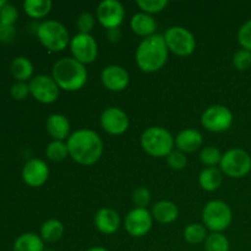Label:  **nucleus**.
<instances>
[{
  "instance_id": "6ab92c4d",
  "label": "nucleus",
  "mask_w": 251,
  "mask_h": 251,
  "mask_svg": "<svg viewBox=\"0 0 251 251\" xmlns=\"http://www.w3.org/2000/svg\"><path fill=\"white\" fill-rule=\"evenodd\" d=\"M47 131L55 141H64L70 136V122L63 114H51L47 119Z\"/></svg>"
},
{
  "instance_id": "cd10ccee",
  "label": "nucleus",
  "mask_w": 251,
  "mask_h": 251,
  "mask_svg": "<svg viewBox=\"0 0 251 251\" xmlns=\"http://www.w3.org/2000/svg\"><path fill=\"white\" fill-rule=\"evenodd\" d=\"M203 243L206 251H229L230 249L229 240L222 233H211Z\"/></svg>"
},
{
  "instance_id": "72a5a7b5",
  "label": "nucleus",
  "mask_w": 251,
  "mask_h": 251,
  "mask_svg": "<svg viewBox=\"0 0 251 251\" xmlns=\"http://www.w3.org/2000/svg\"><path fill=\"white\" fill-rule=\"evenodd\" d=\"M238 42L243 49L251 51V19L240 26L238 31Z\"/></svg>"
},
{
  "instance_id": "a19ab883",
  "label": "nucleus",
  "mask_w": 251,
  "mask_h": 251,
  "mask_svg": "<svg viewBox=\"0 0 251 251\" xmlns=\"http://www.w3.org/2000/svg\"><path fill=\"white\" fill-rule=\"evenodd\" d=\"M86 251H108V250L104 249V248H102V247H95V248H90V249L86 250Z\"/></svg>"
},
{
  "instance_id": "ea45409f",
  "label": "nucleus",
  "mask_w": 251,
  "mask_h": 251,
  "mask_svg": "<svg viewBox=\"0 0 251 251\" xmlns=\"http://www.w3.org/2000/svg\"><path fill=\"white\" fill-rule=\"evenodd\" d=\"M107 37L110 42H118L120 38H122V32H120L119 28L108 29Z\"/></svg>"
},
{
  "instance_id": "c756f323",
  "label": "nucleus",
  "mask_w": 251,
  "mask_h": 251,
  "mask_svg": "<svg viewBox=\"0 0 251 251\" xmlns=\"http://www.w3.org/2000/svg\"><path fill=\"white\" fill-rule=\"evenodd\" d=\"M221 159H222V153H221V151L217 147L207 146L203 147L200 151V161L202 162V164H205V166H217V164L221 163Z\"/></svg>"
},
{
  "instance_id": "9d476101",
  "label": "nucleus",
  "mask_w": 251,
  "mask_h": 251,
  "mask_svg": "<svg viewBox=\"0 0 251 251\" xmlns=\"http://www.w3.org/2000/svg\"><path fill=\"white\" fill-rule=\"evenodd\" d=\"M70 50L73 58L81 64H91L97 59L98 44L95 37L87 33H77L71 38Z\"/></svg>"
},
{
  "instance_id": "9b49d317",
  "label": "nucleus",
  "mask_w": 251,
  "mask_h": 251,
  "mask_svg": "<svg viewBox=\"0 0 251 251\" xmlns=\"http://www.w3.org/2000/svg\"><path fill=\"white\" fill-rule=\"evenodd\" d=\"M29 92L33 98L43 104L54 103L59 97L60 88L54 78L48 75H37L29 81Z\"/></svg>"
},
{
  "instance_id": "f3484780",
  "label": "nucleus",
  "mask_w": 251,
  "mask_h": 251,
  "mask_svg": "<svg viewBox=\"0 0 251 251\" xmlns=\"http://www.w3.org/2000/svg\"><path fill=\"white\" fill-rule=\"evenodd\" d=\"M95 226L103 234H114L120 227L119 213L113 210V208H100L95 215Z\"/></svg>"
},
{
  "instance_id": "4be33fe9",
  "label": "nucleus",
  "mask_w": 251,
  "mask_h": 251,
  "mask_svg": "<svg viewBox=\"0 0 251 251\" xmlns=\"http://www.w3.org/2000/svg\"><path fill=\"white\" fill-rule=\"evenodd\" d=\"M223 181L222 171L217 167H207L202 169L199 176V184L206 191H215Z\"/></svg>"
},
{
  "instance_id": "a878e982",
  "label": "nucleus",
  "mask_w": 251,
  "mask_h": 251,
  "mask_svg": "<svg viewBox=\"0 0 251 251\" xmlns=\"http://www.w3.org/2000/svg\"><path fill=\"white\" fill-rule=\"evenodd\" d=\"M50 0H26L24 2V10L32 19H43L50 12Z\"/></svg>"
},
{
  "instance_id": "c85d7f7f",
  "label": "nucleus",
  "mask_w": 251,
  "mask_h": 251,
  "mask_svg": "<svg viewBox=\"0 0 251 251\" xmlns=\"http://www.w3.org/2000/svg\"><path fill=\"white\" fill-rule=\"evenodd\" d=\"M46 154L50 161L53 162H61L69 156L68 145L64 141H51L50 144L47 146Z\"/></svg>"
},
{
  "instance_id": "412c9836",
  "label": "nucleus",
  "mask_w": 251,
  "mask_h": 251,
  "mask_svg": "<svg viewBox=\"0 0 251 251\" xmlns=\"http://www.w3.org/2000/svg\"><path fill=\"white\" fill-rule=\"evenodd\" d=\"M130 27L137 36L147 38L150 36H153L157 28V24L151 15L146 14V12H137L131 17Z\"/></svg>"
},
{
  "instance_id": "c9c22d12",
  "label": "nucleus",
  "mask_w": 251,
  "mask_h": 251,
  "mask_svg": "<svg viewBox=\"0 0 251 251\" xmlns=\"http://www.w3.org/2000/svg\"><path fill=\"white\" fill-rule=\"evenodd\" d=\"M19 19V11L16 7L11 4H6L0 10V22L5 25H12Z\"/></svg>"
},
{
  "instance_id": "473e14b6",
  "label": "nucleus",
  "mask_w": 251,
  "mask_h": 251,
  "mask_svg": "<svg viewBox=\"0 0 251 251\" xmlns=\"http://www.w3.org/2000/svg\"><path fill=\"white\" fill-rule=\"evenodd\" d=\"M233 65L239 71L248 70L251 66V51L239 49L233 56Z\"/></svg>"
},
{
  "instance_id": "4c0bfd02",
  "label": "nucleus",
  "mask_w": 251,
  "mask_h": 251,
  "mask_svg": "<svg viewBox=\"0 0 251 251\" xmlns=\"http://www.w3.org/2000/svg\"><path fill=\"white\" fill-rule=\"evenodd\" d=\"M12 98L16 100H22L29 95V85L26 82H21V81H17L14 85L11 86V90H10Z\"/></svg>"
},
{
  "instance_id": "79ce46f5",
  "label": "nucleus",
  "mask_w": 251,
  "mask_h": 251,
  "mask_svg": "<svg viewBox=\"0 0 251 251\" xmlns=\"http://www.w3.org/2000/svg\"><path fill=\"white\" fill-rule=\"evenodd\" d=\"M6 4H9V2H7L6 0H0V10H1L2 7H4Z\"/></svg>"
},
{
  "instance_id": "7c9ffc66",
  "label": "nucleus",
  "mask_w": 251,
  "mask_h": 251,
  "mask_svg": "<svg viewBox=\"0 0 251 251\" xmlns=\"http://www.w3.org/2000/svg\"><path fill=\"white\" fill-rule=\"evenodd\" d=\"M137 6L146 14H158L168 6V0H137Z\"/></svg>"
},
{
  "instance_id": "423d86ee",
  "label": "nucleus",
  "mask_w": 251,
  "mask_h": 251,
  "mask_svg": "<svg viewBox=\"0 0 251 251\" xmlns=\"http://www.w3.org/2000/svg\"><path fill=\"white\" fill-rule=\"evenodd\" d=\"M233 220L232 208L222 200H212L202 210V222L212 233H222L230 226Z\"/></svg>"
},
{
  "instance_id": "ddd939ff",
  "label": "nucleus",
  "mask_w": 251,
  "mask_h": 251,
  "mask_svg": "<svg viewBox=\"0 0 251 251\" xmlns=\"http://www.w3.org/2000/svg\"><path fill=\"white\" fill-rule=\"evenodd\" d=\"M125 17L124 6L118 0H103L97 7V20L104 28H119Z\"/></svg>"
},
{
  "instance_id": "5701e85b",
  "label": "nucleus",
  "mask_w": 251,
  "mask_h": 251,
  "mask_svg": "<svg viewBox=\"0 0 251 251\" xmlns=\"http://www.w3.org/2000/svg\"><path fill=\"white\" fill-rule=\"evenodd\" d=\"M10 71L17 81L26 82L33 75V64L26 56H16L10 64Z\"/></svg>"
},
{
  "instance_id": "f257e3e1",
  "label": "nucleus",
  "mask_w": 251,
  "mask_h": 251,
  "mask_svg": "<svg viewBox=\"0 0 251 251\" xmlns=\"http://www.w3.org/2000/svg\"><path fill=\"white\" fill-rule=\"evenodd\" d=\"M69 156L78 164L92 166L103 153V141L100 135L91 129H80L69 136Z\"/></svg>"
},
{
  "instance_id": "e433bc0d",
  "label": "nucleus",
  "mask_w": 251,
  "mask_h": 251,
  "mask_svg": "<svg viewBox=\"0 0 251 251\" xmlns=\"http://www.w3.org/2000/svg\"><path fill=\"white\" fill-rule=\"evenodd\" d=\"M95 17L90 14V12H82L80 16L77 17V28L80 31V33H87L90 34V32L92 31L93 27H95Z\"/></svg>"
},
{
  "instance_id": "0eeeda50",
  "label": "nucleus",
  "mask_w": 251,
  "mask_h": 251,
  "mask_svg": "<svg viewBox=\"0 0 251 251\" xmlns=\"http://www.w3.org/2000/svg\"><path fill=\"white\" fill-rule=\"evenodd\" d=\"M167 48L178 56H189L196 48L195 36L183 26L169 27L163 34Z\"/></svg>"
},
{
  "instance_id": "dca6fc26",
  "label": "nucleus",
  "mask_w": 251,
  "mask_h": 251,
  "mask_svg": "<svg viewBox=\"0 0 251 251\" xmlns=\"http://www.w3.org/2000/svg\"><path fill=\"white\" fill-rule=\"evenodd\" d=\"M49 178V168L42 159H29L22 169V179L31 188L44 185Z\"/></svg>"
},
{
  "instance_id": "2eb2a0df",
  "label": "nucleus",
  "mask_w": 251,
  "mask_h": 251,
  "mask_svg": "<svg viewBox=\"0 0 251 251\" xmlns=\"http://www.w3.org/2000/svg\"><path fill=\"white\" fill-rule=\"evenodd\" d=\"M100 80L107 90L113 92H122L129 86L130 76L123 66L108 65L102 70Z\"/></svg>"
},
{
  "instance_id": "f8f14e48",
  "label": "nucleus",
  "mask_w": 251,
  "mask_h": 251,
  "mask_svg": "<svg viewBox=\"0 0 251 251\" xmlns=\"http://www.w3.org/2000/svg\"><path fill=\"white\" fill-rule=\"evenodd\" d=\"M153 217L147 208L135 207L124 220V227L127 234L134 238H142L151 230Z\"/></svg>"
},
{
  "instance_id": "6e6552de",
  "label": "nucleus",
  "mask_w": 251,
  "mask_h": 251,
  "mask_svg": "<svg viewBox=\"0 0 251 251\" xmlns=\"http://www.w3.org/2000/svg\"><path fill=\"white\" fill-rule=\"evenodd\" d=\"M220 169L230 178H243L251 172V156L242 149L228 150L222 154Z\"/></svg>"
},
{
  "instance_id": "1a4fd4ad",
  "label": "nucleus",
  "mask_w": 251,
  "mask_h": 251,
  "mask_svg": "<svg viewBox=\"0 0 251 251\" xmlns=\"http://www.w3.org/2000/svg\"><path fill=\"white\" fill-rule=\"evenodd\" d=\"M233 113L228 107L215 104L208 107L201 115V124L211 132L227 131L233 124Z\"/></svg>"
},
{
  "instance_id": "bb28decb",
  "label": "nucleus",
  "mask_w": 251,
  "mask_h": 251,
  "mask_svg": "<svg viewBox=\"0 0 251 251\" xmlns=\"http://www.w3.org/2000/svg\"><path fill=\"white\" fill-rule=\"evenodd\" d=\"M206 238H207V228L201 223H191L186 226L184 229V239L189 244H200L205 242Z\"/></svg>"
},
{
  "instance_id": "20e7f679",
  "label": "nucleus",
  "mask_w": 251,
  "mask_h": 251,
  "mask_svg": "<svg viewBox=\"0 0 251 251\" xmlns=\"http://www.w3.org/2000/svg\"><path fill=\"white\" fill-rule=\"evenodd\" d=\"M141 147L152 157H167L174 150V137L167 129L161 126H151L141 135Z\"/></svg>"
},
{
  "instance_id": "7ed1b4c3",
  "label": "nucleus",
  "mask_w": 251,
  "mask_h": 251,
  "mask_svg": "<svg viewBox=\"0 0 251 251\" xmlns=\"http://www.w3.org/2000/svg\"><path fill=\"white\" fill-rule=\"evenodd\" d=\"M87 76L85 65L70 56L59 59L51 69V77L56 85L68 92L81 90L87 82Z\"/></svg>"
},
{
  "instance_id": "393cba45",
  "label": "nucleus",
  "mask_w": 251,
  "mask_h": 251,
  "mask_svg": "<svg viewBox=\"0 0 251 251\" xmlns=\"http://www.w3.org/2000/svg\"><path fill=\"white\" fill-rule=\"evenodd\" d=\"M64 225L59 220H48L42 225L41 227V238L43 242L55 243L63 237Z\"/></svg>"
},
{
  "instance_id": "a211bd4d",
  "label": "nucleus",
  "mask_w": 251,
  "mask_h": 251,
  "mask_svg": "<svg viewBox=\"0 0 251 251\" xmlns=\"http://www.w3.org/2000/svg\"><path fill=\"white\" fill-rule=\"evenodd\" d=\"M176 150L181 151L183 153H191L195 152L202 146V134L195 129L181 130L174 139Z\"/></svg>"
},
{
  "instance_id": "aec40b11",
  "label": "nucleus",
  "mask_w": 251,
  "mask_h": 251,
  "mask_svg": "<svg viewBox=\"0 0 251 251\" xmlns=\"http://www.w3.org/2000/svg\"><path fill=\"white\" fill-rule=\"evenodd\" d=\"M151 215L153 220L162 225H169L174 222L179 216L178 206L168 200H161L152 206Z\"/></svg>"
},
{
  "instance_id": "2f4dec72",
  "label": "nucleus",
  "mask_w": 251,
  "mask_h": 251,
  "mask_svg": "<svg viewBox=\"0 0 251 251\" xmlns=\"http://www.w3.org/2000/svg\"><path fill=\"white\" fill-rule=\"evenodd\" d=\"M167 163L174 171H181L186 167L188 159H186L185 153H183L179 150H173L171 153L167 156Z\"/></svg>"
},
{
  "instance_id": "4468645a",
  "label": "nucleus",
  "mask_w": 251,
  "mask_h": 251,
  "mask_svg": "<svg viewBox=\"0 0 251 251\" xmlns=\"http://www.w3.org/2000/svg\"><path fill=\"white\" fill-rule=\"evenodd\" d=\"M100 120L103 130L110 135H123L130 125L126 113L118 107H109L103 110Z\"/></svg>"
},
{
  "instance_id": "39448f33",
  "label": "nucleus",
  "mask_w": 251,
  "mask_h": 251,
  "mask_svg": "<svg viewBox=\"0 0 251 251\" xmlns=\"http://www.w3.org/2000/svg\"><path fill=\"white\" fill-rule=\"evenodd\" d=\"M37 37L42 46L50 51H61L70 44V34L63 24L48 20L39 24Z\"/></svg>"
},
{
  "instance_id": "f704fd0d",
  "label": "nucleus",
  "mask_w": 251,
  "mask_h": 251,
  "mask_svg": "<svg viewBox=\"0 0 251 251\" xmlns=\"http://www.w3.org/2000/svg\"><path fill=\"white\" fill-rule=\"evenodd\" d=\"M132 201L136 207L146 208V206H149L151 202V193L145 186H140L132 193Z\"/></svg>"
},
{
  "instance_id": "b1692460",
  "label": "nucleus",
  "mask_w": 251,
  "mask_h": 251,
  "mask_svg": "<svg viewBox=\"0 0 251 251\" xmlns=\"http://www.w3.org/2000/svg\"><path fill=\"white\" fill-rule=\"evenodd\" d=\"M14 251H44V242L36 233H24L14 243Z\"/></svg>"
},
{
  "instance_id": "58836bf2",
  "label": "nucleus",
  "mask_w": 251,
  "mask_h": 251,
  "mask_svg": "<svg viewBox=\"0 0 251 251\" xmlns=\"http://www.w3.org/2000/svg\"><path fill=\"white\" fill-rule=\"evenodd\" d=\"M16 36V28L12 25H5L0 22V42L11 43Z\"/></svg>"
},
{
  "instance_id": "f03ea898",
  "label": "nucleus",
  "mask_w": 251,
  "mask_h": 251,
  "mask_svg": "<svg viewBox=\"0 0 251 251\" xmlns=\"http://www.w3.org/2000/svg\"><path fill=\"white\" fill-rule=\"evenodd\" d=\"M168 48L163 34L154 33L142 39L135 53L136 64L144 73H156L168 60Z\"/></svg>"
}]
</instances>
